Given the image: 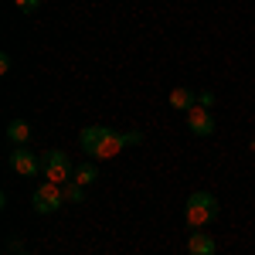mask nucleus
<instances>
[{
    "label": "nucleus",
    "instance_id": "f257e3e1",
    "mask_svg": "<svg viewBox=\"0 0 255 255\" xmlns=\"http://www.w3.org/2000/svg\"><path fill=\"white\" fill-rule=\"evenodd\" d=\"M79 143L92 160H113L123 146L143 143V133H116V129H109V126H85Z\"/></svg>",
    "mask_w": 255,
    "mask_h": 255
},
{
    "label": "nucleus",
    "instance_id": "f03ea898",
    "mask_svg": "<svg viewBox=\"0 0 255 255\" xmlns=\"http://www.w3.org/2000/svg\"><path fill=\"white\" fill-rule=\"evenodd\" d=\"M218 218V197L208 194V191H194V194L187 197V204H184V221L191 225V228H204L208 221H215Z\"/></svg>",
    "mask_w": 255,
    "mask_h": 255
},
{
    "label": "nucleus",
    "instance_id": "7ed1b4c3",
    "mask_svg": "<svg viewBox=\"0 0 255 255\" xmlns=\"http://www.w3.org/2000/svg\"><path fill=\"white\" fill-rule=\"evenodd\" d=\"M41 174L51 184H68L72 174H75V167H72V160H68L65 150H48V153H41Z\"/></svg>",
    "mask_w": 255,
    "mask_h": 255
},
{
    "label": "nucleus",
    "instance_id": "20e7f679",
    "mask_svg": "<svg viewBox=\"0 0 255 255\" xmlns=\"http://www.w3.org/2000/svg\"><path fill=\"white\" fill-rule=\"evenodd\" d=\"M31 204H34L38 215H55L61 204H65V191H61V184H51V180L38 184V191H34V197H31Z\"/></svg>",
    "mask_w": 255,
    "mask_h": 255
},
{
    "label": "nucleus",
    "instance_id": "39448f33",
    "mask_svg": "<svg viewBox=\"0 0 255 255\" xmlns=\"http://www.w3.org/2000/svg\"><path fill=\"white\" fill-rule=\"evenodd\" d=\"M7 163H10V170L20 177H38L41 174V157H34L27 146H14V153L7 157Z\"/></svg>",
    "mask_w": 255,
    "mask_h": 255
},
{
    "label": "nucleus",
    "instance_id": "423d86ee",
    "mask_svg": "<svg viewBox=\"0 0 255 255\" xmlns=\"http://www.w3.org/2000/svg\"><path fill=\"white\" fill-rule=\"evenodd\" d=\"M187 129H191L194 136H211V133H215V116H211V109H204V106L197 102L194 109L187 113Z\"/></svg>",
    "mask_w": 255,
    "mask_h": 255
},
{
    "label": "nucleus",
    "instance_id": "0eeeda50",
    "mask_svg": "<svg viewBox=\"0 0 255 255\" xmlns=\"http://www.w3.org/2000/svg\"><path fill=\"white\" fill-rule=\"evenodd\" d=\"M187 255H215V238L208 232H201V228H194L191 238H187Z\"/></svg>",
    "mask_w": 255,
    "mask_h": 255
},
{
    "label": "nucleus",
    "instance_id": "6e6552de",
    "mask_svg": "<svg viewBox=\"0 0 255 255\" xmlns=\"http://www.w3.org/2000/svg\"><path fill=\"white\" fill-rule=\"evenodd\" d=\"M170 106H174L177 113H191L197 106V96L191 89H174V92H170Z\"/></svg>",
    "mask_w": 255,
    "mask_h": 255
},
{
    "label": "nucleus",
    "instance_id": "1a4fd4ad",
    "mask_svg": "<svg viewBox=\"0 0 255 255\" xmlns=\"http://www.w3.org/2000/svg\"><path fill=\"white\" fill-rule=\"evenodd\" d=\"M27 136H31V126H27L24 119H14V123L7 126V139H10L14 146H24V143H27Z\"/></svg>",
    "mask_w": 255,
    "mask_h": 255
},
{
    "label": "nucleus",
    "instance_id": "9d476101",
    "mask_svg": "<svg viewBox=\"0 0 255 255\" xmlns=\"http://www.w3.org/2000/svg\"><path fill=\"white\" fill-rule=\"evenodd\" d=\"M96 177H99L96 163H92V160H85V163H79V167H75V174H72V180H75L79 187H85V184H92Z\"/></svg>",
    "mask_w": 255,
    "mask_h": 255
},
{
    "label": "nucleus",
    "instance_id": "9b49d317",
    "mask_svg": "<svg viewBox=\"0 0 255 255\" xmlns=\"http://www.w3.org/2000/svg\"><path fill=\"white\" fill-rule=\"evenodd\" d=\"M61 191H65V201H72V204H79L82 197H85V191H82L75 180H68V184H61Z\"/></svg>",
    "mask_w": 255,
    "mask_h": 255
},
{
    "label": "nucleus",
    "instance_id": "f8f14e48",
    "mask_svg": "<svg viewBox=\"0 0 255 255\" xmlns=\"http://www.w3.org/2000/svg\"><path fill=\"white\" fill-rule=\"evenodd\" d=\"M14 7H17V10H24V14H34V10L41 7V0H14Z\"/></svg>",
    "mask_w": 255,
    "mask_h": 255
},
{
    "label": "nucleus",
    "instance_id": "ddd939ff",
    "mask_svg": "<svg viewBox=\"0 0 255 255\" xmlns=\"http://www.w3.org/2000/svg\"><path fill=\"white\" fill-rule=\"evenodd\" d=\"M197 102H201L204 109H211V106H215V92H201V96H197Z\"/></svg>",
    "mask_w": 255,
    "mask_h": 255
},
{
    "label": "nucleus",
    "instance_id": "4468645a",
    "mask_svg": "<svg viewBox=\"0 0 255 255\" xmlns=\"http://www.w3.org/2000/svg\"><path fill=\"white\" fill-rule=\"evenodd\" d=\"M0 72H3V75H7V72H10V55H7V51H3V55H0Z\"/></svg>",
    "mask_w": 255,
    "mask_h": 255
},
{
    "label": "nucleus",
    "instance_id": "2eb2a0df",
    "mask_svg": "<svg viewBox=\"0 0 255 255\" xmlns=\"http://www.w3.org/2000/svg\"><path fill=\"white\" fill-rule=\"evenodd\" d=\"M17 255H31V252H17Z\"/></svg>",
    "mask_w": 255,
    "mask_h": 255
}]
</instances>
